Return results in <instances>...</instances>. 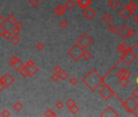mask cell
I'll return each instance as SVG.
<instances>
[{
    "label": "cell",
    "mask_w": 138,
    "mask_h": 117,
    "mask_svg": "<svg viewBox=\"0 0 138 117\" xmlns=\"http://www.w3.org/2000/svg\"><path fill=\"white\" fill-rule=\"evenodd\" d=\"M104 78L105 77H102L95 68H93L85 75V77L82 78V82L87 88H89V89L94 92L102 84H104Z\"/></svg>",
    "instance_id": "6da1fadb"
},
{
    "label": "cell",
    "mask_w": 138,
    "mask_h": 117,
    "mask_svg": "<svg viewBox=\"0 0 138 117\" xmlns=\"http://www.w3.org/2000/svg\"><path fill=\"white\" fill-rule=\"evenodd\" d=\"M121 103H122V106L124 107V108L128 112L137 115L136 114V111L138 108V103L133 97H128L124 101H122L121 100Z\"/></svg>",
    "instance_id": "7a4b0ae2"
},
{
    "label": "cell",
    "mask_w": 138,
    "mask_h": 117,
    "mask_svg": "<svg viewBox=\"0 0 138 117\" xmlns=\"http://www.w3.org/2000/svg\"><path fill=\"white\" fill-rule=\"evenodd\" d=\"M84 50L85 49L81 47L79 44H75L68 50V55L74 61L78 62L80 60V58H82V55H83Z\"/></svg>",
    "instance_id": "3957f363"
},
{
    "label": "cell",
    "mask_w": 138,
    "mask_h": 117,
    "mask_svg": "<svg viewBox=\"0 0 138 117\" xmlns=\"http://www.w3.org/2000/svg\"><path fill=\"white\" fill-rule=\"evenodd\" d=\"M136 58H137L136 55L134 53L133 49L131 47L128 51L122 53V55L120 57V61H124L128 66H130L135 62Z\"/></svg>",
    "instance_id": "277c9868"
},
{
    "label": "cell",
    "mask_w": 138,
    "mask_h": 117,
    "mask_svg": "<svg viewBox=\"0 0 138 117\" xmlns=\"http://www.w3.org/2000/svg\"><path fill=\"white\" fill-rule=\"evenodd\" d=\"M93 42V39L91 36H89L88 33H83L77 39V44H79L84 49H87L89 46L92 45Z\"/></svg>",
    "instance_id": "5b68a950"
},
{
    "label": "cell",
    "mask_w": 138,
    "mask_h": 117,
    "mask_svg": "<svg viewBox=\"0 0 138 117\" xmlns=\"http://www.w3.org/2000/svg\"><path fill=\"white\" fill-rule=\"evenodd\" d=\"M99 94L105 100V101H107V100H109L113 96H116V94H115V92H114V90L107 84L103 85V87L99 91Z\"/></svg>",
    "instance_id": "8992f818"
},
{
    "label": "cell",
    "mask_w": 138,
    "mask_h": 117,
    "mask_svg": "<svg viewBox=\"0 0 138 117\" xmlns=\"http://www.w3.org/2000/svg\"><path fill=\"white\" fill-rule=\"evenodd\" d=\"M9 63H10V65L12 66V68L14 70L17 71V72H19V71L20 70V68L24 66L23 61L20 60V58L18 56H16V55H12V56L10 58Z\"/></svg>",
    "instance_id": "52a82bcc"
},
{
    "label": "cell",
    "mask_w": 138,
    "mask_h": 117,
    "mask_svg": "<svg viewBox=\"0 0 138 117\" xmlns=\"http://www.w3.org/2000/svg\"><path fill=\"white\" fill-rule=\"evenodd\" d=\"M0 81L3 82L5 87L7 88V87H10L11 86H12L14 84L15 78L12 74H10L9 72H7L1 77V78H0Z\"/></svg>",
    "instance_id": "ba28073f"
},
{
    "label": "cell",
    "mask_w": 138,
    "mask_h": 117,
    "mask_svg": "<svg viewBox=\"0 0 138 117\" xmlns=\"http://www.w3.org/2000/svg\"><path fill=\"white\" fill-rule=\"evenodd\" d=\"M26 66V68L29 71V77H32V76H34V75L36 73L38 72L39 71V68H38V66L32 61V60H29L25 64Z\"/></svg>",
    "instance_id": "9c48e42d"
},
{
    "label": "cell",
    "mask_w": 138,
    "mask_h": 117,
    "mask_svg": "<svg viewBox=\"0 0 138 117\" xmlns=\"http://www.w3.org/2000/svg\"><path fill=\"white\" fill-rule=\"evenodd\" d=\"M100 115L102 117H104V116L105 117H119V115L117 113V111L111 107H108L106 108V109L101 113Z\"/></svg>",
    "instance_id": "30bf717a"
},
{
    "label": "cell",
    "mask_w": 138,
    "mask_h": 117,
    "mask_svg": "<svg viewBox=\"0 0 138 117\" xmlns=\"http://www.w3.org/2000/svg\"><path fill=\"white\" fill-rule=\"evenodd\" d=\"M83 15L88 20H92L96 16V12L93 9V8L88 7L85 9H84Z\"/></svg>",
    "instance_id": "8fae6325"
},
{
    "label": "cell",
    "mask_w": 138,
    "mask_h": 117,
    "mask_svg": "<svg viewBox=\"0 0 138 117\" xmlns=\"http://www.w3.org/2000/svg\"><path fill=\"white\" fill-rule=\"evenodd\" d=\"M119 14L122 16V17H124L125 20L129 19L131 16L133 15V12H131V10L129 9L128 7V6H124L123 8H121V9L119 11Z\"/></svg>",
    "instance_id": "7c38bea8"
},
{
    "label": "cell",
    "mask_w": 138,
    "mask_h": 117,
    "mask_svg": "<svg viewBox=\"0 0 138 117\" xmlns=\"http://www.w3.org/2000/svg\"><path fill=\"white\" fill-rule=\"evenodd\" d=\"M115 77H118V78H121V77L129 78L130 77H131V72H130L129 70H128L126 68H121V69H119L116 72Z\"/></svg>",
    "instance_id": "4fadbf2b"
},
{
    "label": "cell",
    "mask_w": 138,
    "mask_h": 117,
    "mask_svg": "<svg viewBox=\"0 0 138 117\" xmlns=\"http://www.w3.org/2000/svg\"><path fill=\"white\" fill-rule=\"evenodd\" d=\"M128 27L126 25V24H124L122 25L117 31V33L119 34V36L123 38V39H126L128 38Z\"/></svg>",
    "instance_id": "5bb4252c"
},
{
    "label": "cell",
    "mask_w": 138,
    "mask_h": 117,
    "mask_svg": "<svg viewBox=\"0 0 138 117\" xmlns=\"http://www.w3.org/2000/svg\"><path fill=\"white\" fill-rule=\"evenodd\" d=\"M54 14L57 16H62L66 12V8H65L64 5H58L54 8Z\"/></svg>",
    "instance_id": "9a60e30c"
},
{
    "label": "cell",
    "mask_w": 138,
    "mask_h": 117,
    "mask_svg": "<svg viewBox=\"0 0 138 117\" xmlns=\"http://www.w3.org/2000/svg\"><path fill=\"white\" fill-rule=\"evenodd\" d=\"M91 3H92L91 0H77L76 1V4L83 10L90 5Z\"/></svg>",
    "instance_id": "2e32d148"
},
{
    "label": "cell",
    "mask_w": 138,
    "mask_h": 117,
    "mask_svg": "<svg viewBox=\"0 0 138 117\" xmlns=\"http://www.w3.org/2000/svg\"><path fill=\"white\" fill-rule=\"evenodd\" d=\"M130 48H131V46H129V44H128L127 42H124L122 44H119L117 47V51L120 53H124V51H128V50H129Z\"/></svg>",
    "instance_id": "e0dca14e"
},
{
    "label": "cell",
    "mask_w": 138,
    "mask_h": 117,
    "mask_svg": "<svg viewBox=\"0 0 138 117\" xmlns=\"http://www.w3.org/2000/svg\"><path fill=\"white\" fill-rule=\"evenodd\" d=\"M107 6L111 8V10H115L116 8L119 6V2L118 0H108Z\"/></svg>",
    "instance_id": "ac0fdd59"
},
{
    "label": "cell",
    "mask_w": 138,
    "mask_h": 117,
    "mask_svg": "<svg viewBox=\"0 0 138 117\" xmlns=\"http://www.w3.org/2000/svg\"><path fill=\"white\" fill-rule=\"evenodd\" d=\"M64 7L66 8V10H68V11H71L75 8L76 7V3L72 1V0H68V1L65 3L64 4Z\"/></svg>",
    "instance_id": "d6986e66"
},
{
    "label": "cell",
    "mask_w": 138,
    "mask_h": 117,
    "mask_svg": "<svg viewBox=\"0 0 138 117\" xmlns=\"http://www.w3.org/2000/svg\"><path fill=\"white\" fill-rule=\"evenodd\" d=\"M102 21L106 24H110L112 20H113V18H112V16L108 14V13H106L103 16H102Z\"/></svg>",
    "instance_id": "ffe728a7"
},
{
    "label": "cell",
    "mask_w": 138,
    "mask_h": 117,
    "mask_svg": "<svg viewBox=\"0 0 138 117\" xmlns=\"http://www.w3.org/2000/svg\"><path fill=\"white\" fill-rule=\"evenodd\" d=\"M12 107H13V109H14L15 111L20 112V111H22V110H23L24 106H23V104H22V103H21V102L17 101V102H15V103L13 104Z\"/></svg>",
    "instance_id": "44dd1931"
},
{
    "label": "cell",
    "mask_w": 138,
    "mask_h": 117,
    "mask_svg": "<svg viewBox=\"0 0 138 117\" xmlns=\"http://www.w3.org/2000/svg\"><path fill=\"white\" fill-rule=\"evenodd\" d=\"M19 73L20 74V76H22L23 77H29V71L26 68V66L25 65H24L22 68H20V70L19 71Z\"/></svg>",
    "instance_id": "7402d4cb"
},
{
    "label": "cell",
    "mask_w": 138,
    "mask_h": 117,
    "mask_svg": "<svg viewBox=\"0 0 138 117\" xmlns=\"http://www.w3.org/2000/svg\"><path fill=\"white\" fill-rule=\"evenodd\" d=\"M129 78L128 77H121V78H119V83L121 86L123 87H127L128 85H129Z\"/></svg>",
    "instance_id": "603a6c76"
},
{
    "label": "cell",
    "mask_w": 138,
    "mask_h": 117,
    "mask_svg": "<svg viewBox=\"0 0 138 117\" xmlns=\"http://www.w3.org/2000/svg\"><path fill=\"white\" fill-rule=\"evenodd\" d=\"M9 41H11V43L12 45H18L20 42V38L19 35H12L9 39Z\"/></svg>",
    "instance_id": "cb8c5ba5"
},
{
    "label": "cell",
    "mask_w": 138,
    "mask_h": 117,
    "mask_svg": "<svg viewBox=\"0 0 138 117\" xmlns=\"http://www.w3.org/2000/svg\"><path fill=\"white\" fill-rule=\"evenodd\" d=\"M127 6H128V7L129 8V9L131 10V12H132L133 13L136 10H137V8H138L137 4H136L135 2H133V1H130Z\"/></svg>",
    "instance_id": "d4e9b609"
},
{
    "label": "cell",
    "mask_w": 138,
    "mask_h": 117,
    "mask_svg": "<svg viewBox=\"0 0 138 117\" xmlns=\"http://www.w3.org/2000/svg\"><path fill=\"white\" fill-rule=\"evenodd\" d=\"M92 57V54L91 52L88 51V50L85 49L84 51H83V55H82V58H84L85 60H89Z\"/></svg>",
    "instance_id": "484cf974"
},
{
    "label": "cell",
    "mask_w": 138,
    "mask_h": 117,
    "mask_svg": "<svg viewBox=\"0 0 138 117\" xmlns=\"http://www.w3.org/2000/svg\"><path fill=\"white\" fill-rule=\"evenodd\" d=\"M68 109H69L70 112L71 114H73V115H76L80 111V108H79V107L76 104L73 105L72 107H71L70 108H68Z\"/></svg>",
    "instance_id": "4316f807"
},
{
    "label": "cell",
    "mask_w": 138,
    "mask_h": 117,
    "mask_svg": "<svg viewBox=\"0 0 138 117\" xmlns=\"http://www.w3.org/2000/svg\"><path fill=\"white\" fill-rule=\"evenodd\" d=\"M16 21V18L15 16L13 14H9L7 18V22H8L10 24H14V23Z\"/></svg>",
    "instance_id": "83f0119b"
},
{
    "label": "cell",
    "mask_w": 138,
    "mask_h": 117,
    "mask_svg": "<svg viewBox=\"0 0 138 117\" xmlns=\"http://www.w3.org/2000/svg\"><path fill=\"white\" fill-rule=\"evenodd\" d=\"M59 79L62 80V81H66L68 77V74L66 72V71L64 70H62L59 74Z\"/></svg>",
    "instance_id": "f1b7e54d"
},
{
    "label": "cell",
    "mask_w": 138,
    "mask_h": 117,
    "mask_svg": "<svg viewBox=\"0 0 138 117\" xmlns=\"http://www.w3.org/2000/svg\"><path fill=\"white\" fill-rule=\"evenodd\" d=\"M45 116H48V117H53V116H57V114L52 110L51 109V108H49V109H47L44 114Z\"/></svg>",
    "instance_id": "f546056e"
},
{
    "label": "cell",
    "mask_w": 138,
    "mask_h": 117,
    "mask_svg": "<svg viewBox=\"0 0 138 117\" xmlns=\"http://www.w3.org/2000/svg\"><path fill=\"white\" fill-rule=\"evenodd\" d=\"M29 5L32 7H37L38 5L40 4V0H29Z\"/></svg>",
    "instance_id": "4dcf8cb0"
},
{
    "label": "cell",
    "mask_w": 138,
    "mask_h": 117,
    "mask_svg": "<svg viewBox=\"0 0 138 117\" xmlns=\"http://www.w3.org/2000/svg\"><path fill=\"white\" fill-rule=\"evenodd\" d=\"M59 26L62 28V29H67L68 26H69V23L68 22V20H63L60 21L59 23Z\"/></svg>",
    "instance_id": "1f68e13d"
},
{
    "label": "cell",
    "mask_w": 138,
    "mask_h": 117,
    "mask_svg": "<svg viewBox=\"0 0 138 117\" xmlns=\"http://www.w3.org/2000/svg\"><path fill=\"white\" fill-rule=\"evenodd\" d=\"M24 27V24L20 21V20H16L14 23V28L18 29H21Z\"/></svg>",
    "instance_id": "d6a6232c"
},
{
    "label": "cell",
    "mask_w": 138,
    "mask_h": 117,
    "mask_svg": "<svg viewBox=\"0 0 138 117\" xmlns=\"http://www.w3.org/2000/svg\"><path fill=\"white\" fill-rule=\"evenodd\" d=\"M35 46H36V48H37V51H42V50H44V48H45V44H44L43 42H42V41H39V42H37V43L36 44Z\"/></svg>",
    "instance_id": "836d02e7"
},
{
    "label": "cell",
    "mask_w": 138,
    "mask_h": 117,
    "mask_svg": "<svg viewBox=\"0 0 138 117\" xmlns=\"http://www.w3.org/2000/svg\"><path fill=\"white\" fill-rule=\"evenodd\" d=\"M108 31L111 33V34H115V33H117L118 29H117L115 25H110L108 27Z\"/></svg>",
    "instance_id": "e575fe53"
},
{
    "label": "cell",
    "mask_w": 138,
    "mask_h": 117,
    "mask_svg": "<svg viewBox=\"0 0 138 117\" xmlns=\"http://www.w3.org/2000/svg\"><path fill=\"white\" fill-rule=\"evenodd\" d=\"M75 104H76V102H75V100H73L72 98H69L68 101L66 102V106H67L68 108H70L71 107H72L73 105H75Z\"/></svg>",
    "instance_id": "d590c367"
},
{
    "label": "cell",
    "mask_w": 138,
    "mask_h": 117,
    "mask_svg": "<svg viewBox=\"0 0 138 117\" xmlns=\"http://www.w3.org/2000/svg\"><path fill=\"white\" fill-rule=\"evenodd\" d=\"M136 35V31L133 29H128V38H133Z\"/></svg>",
    "instance_id": "8d00e7d4"
},
{
    "label": "cell",
    "mask_w": 138,
    "mask_h": 117,
    "mask_svg": "<svg viewBox=\"0 0 138 117\" xmlns=\"http://www.w3.org/2000/svg\"><path fill=\"white\" fill-rule=\"evenodd\" d=\"M69 82H70L71 85H72L73 86H76V85L78 84L79 81H78V79H77L76 77H71V78L70 79Z\"/></svg>",
    "instance_id": "74e56055"
},
{
    "label": "cell",
    "mask_w": 138,
    "mask_h": 117,
    "mask_svg": "<svg viewBox=\"0 0 138 117\" xmlns=\"http://www.w3.org/2000/svg\"><path fill=\"white\" fill-rule=\"evenodd\" d=\"M12 36V33L10 32V31H8V30H7V32L5 33V34L3 35V38L5 40H9Z\"/></svg>",
    "instance_id": "f35d334b"
},
{
    "label": "cell",
    "mask_w": 138,
    "mask_h": 117,
    "mask_svg": "<svg viewBox=\"0 0 138 117\" xmlns=\"http://www.w3.org/2000/svg\"><path fill=\"white\" fill-rule=\"evenodd\" d=\"M1 116H3V117L11 116V112H10V111L7 110V109H4V110L1 112Z\"/></svg>",
    "instance_id": "ab89813d"
},
{
    "label": "cell",
    "mask_w": 138,
    "mask_h": 117,
    "mask_svg": "<svg viewBox=\"0 0 138 117\" xmlns=\"http://www.w3.org/2000/svg\"><path fill=\"white\" fill-rule=\"evenodd\" d=\"M51 80H52V81L53 82H57L59 80V74H56V73H53L52 75H51Z\"/></svg>",
    "instance_id": "60d3db41"
},
{
    "label": "cell",
    "mask_w": 138,
    "mask_h": 117,
    "mask_svg": "<svg viewBox=\"0 0 138 117\" xmlns=\"http://www.w3.org/2000/svg\"><path fill=\"white\" fill-rule=\"evenodd\" d=\"M7 30V29H6V27H4V25H0V37L3 38Z\"/></svg>",
    "instance_id": "b9f144b4"
},
{
    "label": "cell",
    "mask_w": 138,
    "mask_h": 117,
    "mask_svg": "<svg viewBox=\"0 0 138 117\" xmlns=\"http://www.w3.org/2000/svg\"><path fill=\"white\" fill-rule=\"evenodd\" d=\"M55 106H56V108L58 110H61L62 108L63 107V102L62 101H57L56 102V103H55Z\"/></svg>",
    "instance_id": "7bdbcfd3"
},
{
    "label": "cell",
    "mask_w": 138,
    "mask_h": 117,
    "mask_svg": "<svg viewBox=\"0 0 138 117\" xmlns=\"http://www.w3.org/2000/svg\"><path fill=\"white\" fill-rule=\"evenodd\" d=\"M62 70H63V69H62L61 67H60V66H58V65L55 66L54 68V69H53L54 72L56 73V74H59V72H60Z\"/></svg>",
    "instance_id": "ee69618b"
},
{
    "label": "cell",
    "mask_w": 138,
    "mask_h": 117,
    "mask_svg": "<svg viewBox=\"0 0 138 117\" xmlns=\"http://www.w3.org/2000/svg\"><path fill=\"white\" fill-rule=\"evenodd\" d=\"M132 95L133 97L136 98V99H138V87H136V89H134L132 92Z\"/></svg>",
    "instance_id": "f6af8a7d"
},
{
    "label": "cell",
    "mask_w": 138,
    "mask_h": 117,
    "mask_svg": "<svg viewBox=\"0 0 138 117\" xmlns=\"http://www.w3.org/2000/svg\"><path fill=\"white\" fill-rule=\"evenodd\" d=\"M7 22V18H5L3 15H0V25H4Z\"/></svg>",
    "instance_id": "bcb514c9"
},
{
    "label": "cell",
    "mask_w": 138,
    "mask_h": 117,
    "mask_svg": "<svg viewBox=\"0 0 138 117\" xmlns=\"http://www.w3.org/2000/svg\"><path fill=\"white\" fill-rule=\"evenodd\" d=\"M12 35H19L20 33V29H15L14 28L12 31Z\"/></svg>",
    "instance_id": "7dc6e473"
},
{
    "label": "cell",
    "mask_w": 138,
    "mask_h": 117,
    "mask_svg": "<svg viewBox=\"0 0 138 117\" xmlns=\"http://www.w3.org/2000/svg\"><path fill=\"white\" fill-rule=\"evenodd\" d=\"M133 22H134V23L138 24V14H136V15L133 16Z\"/></svg>",
    "instance_id": "c3c4849f"
},
{
    "label": "cell",
    "mask_w": 138,
    "mask_h": 117,
    "mask_svg": "<svg viewBox=\"0 0 138 117\" xmlns=\"http://www.w3.org/2000/svg\"><path fill=\"white\" fill-rule=\"evenodd\" d=\"M5 88H6V87H5V86L3 85V83L0 81V93H1V92H2Z\"/></svg>",
    "instance_id": "681fc988"
},
{
    "label": "cell",
    "mask_w": 138,
    "mask_h": 117,
    "mask_svg": "<svg viewBox=\"0 0 138 117\" xmlns=\"http://www.w3.org/2000/svg\"><path fill=\"white\" fill-rule=\"evenodd\" d=\"M137 83H138V77H137Z\"/></svg>",
    "instance_id": "f907efd6"
}]
</instances>
